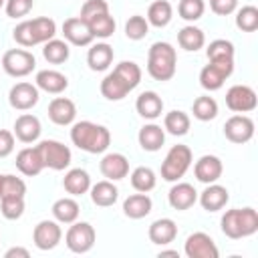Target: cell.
I'll return each mask as SVG.
<instances>
[{
	"mask_svg": "<svg viewBox=\"0 0 258 258\" xmlns=\"http://www.w3.org/2000/svg\"><path fill=\"white\" fill-rule=\"evenodd\" d=\"M71 141L87 153H105L111 145V133L105 125L93 121H79L73 123Z\"/></svg>",
	"mask_w": 258,
	"mask_h": 258,
	"instance_id": "6da1fadb",
	"label": "cell"
},
{
	"mask_svg": "<svg viewBox=\"0 0 258 258\" xmlns=\"http://www.w3.org/2000/svg\"><path fill=\"white\" fill-rule=\"evenodd\" d=\"M54 34H56V24L48 16H38V18H32V20H22L12 30V36H14V40L20 46L44 44L46 40L54 38Z\"/></svg>",
	"mask_w": 258,
	"mask_h": 258,
	"instance_id": "7a4b0ae2",
	"label": "cell"
},
{
	"mask_svg": "<svg viewBox=\"0 0 258 258\" xmlns=\"http://www.w3.org/2000/svg\"><path fill=\"white\" fill-rule=\"evenodd\" d=\"M177 69V52L169 42H153L147 52V73L155 81H169Z\"/></svg>",
	"mask_w": 258,
	"mask_h": 258,
	"instance_id": "3957f363",
	"label": "cell"
},
{
	"mask_svg": "<svg viewBox=\"0 0 258 258\" xmlns=\"http://www.w3.org/2000/svg\"><path fill=\"white\" fill-rule=\"evenodd\" d=\"M222 232L232 238H248L258 232V212L254 208H234L222 216Z\"/></svg>",
	"mask_w": 258,
	"mask_h": 258,
	"instance_id": "277c9868",
	"label": "cell"
},
{
	"mask_svg": "<svg viewBox=\"0 0 258 258\" xmlns=\"http://www.w3.org/2000/svg\"><path fill=\"white\" fill-rule=\"evenodd\" d=\"M191 159H194V155H191V149L187 145H179V143L173 145L167 151L165 159L161 161V177L165 181H177V179H181L185 175V171L189 169Z\"/></svg>",
	"mask_w": 258,
	"mask_h": 258,
	"instance_id": "5b68a950",
	"label": "cell"
},
{
	"mask_svg": "<svg viewBox=\"0 0 258 258\" xmlns=\"http://www.w3.org/2000/svg\"><path fill=\"white\" fill-rule=\"evenodd\" d=\"M36 149L40 153V159H42L44 167H48V169L62 171L71 165V157H73L71 149L64 143L56 141V139H44L36 145Z\"/></svg>",
	"mask_w": 258,
	"mask_h": 258,
	"instance_id": "8992f818",
	"label": "cell"
},
{
	"mask_svg": "<svg viewBox=\"0 0 258 258\" xmlns=\"http://www.w3.org/2000/svg\"><path fill=\"white\" fill-rule=\"evenodd\" d=\"M36 67V58L30 50L24 48H10L4 52L2 56V69L6 71V75L20 79V77H28Z\"/></svg>",
	"mask_w": 258,
	"mask_h": 258,
	"instance_id": "52a82bcc",
	"label": "cell"
},
{
	"mask_svg": "<svg viewBox=\"0 0 258 258\" xmlns=\"http://www.w3.org/2000/svg\"><path fill=\"white\" fill-rule=\"evenodd\" d=\"M95 228L89 222H73L64 234L67 248L75 254H85L95 246Z\"/></svg>",
	"mask_w": 258,
	"mask_h": 258,
	"instance_id": "ba28073f",
	"label": "cell"
},
{
	"mask_svg": "<svg viewBox=\"0 0 258 258\" xmlns=\"http://www.w3.org/2000/svg\"><path fill=\"white\" fill-rule=\"evenodd\" d=\"M234 73V58L226 60H210L202 73H200V85L206 91H218L222 89L224 81Z\"/></svg>",
	"mask_w": 258,
	"mask_h": 258,
	"instance_id": "9c48e42d",
	"label": "cell"
},
{
	"mask_svg": "<svg viewBox=\"0 0 258 258\" xmlns=\"http://www.w3.org/2000/svg\"><path fill=\"white\" fill-rule=\"evenodd\" d=\"M226 105L234 113H250L258 105L256 91L248 85H234L226 93Z\"/></svg>",
	"mask_w": 258,
	"mask_h": 258,
	"instance_id": "30bf717a",
	"label": "cell"
},
{
	"mask_svg": "<svg viewBox=\"0 0 258 258\" xmlns=\"http://www.w3.org/2000/svg\"><path fill=\"white\" fill-rule=\"evenodd\" d=\"M183 252L187 258H218V246L206 232H194L187 236L183 244Z\"/></svg>",
	"mask_w": 258,
	"mask_h": 258,
	"instance_id": "8fae6325",
	"label": "cell"
},
{
	"mask_svg": "<svg viewBox=\"0 0 258 258\" xmlns=\"http://www.w3.org/2000/svg\"><path fill=\"white\" fill-rule=\"evenodd\" d=\"M224 135L232 143H248L254 137V121L244 113L232 115L224 123Z\"/></svg>",
	"mask_w": 258,
	"mask_h": 258,
	"instance_id": "7c38bea8",
	"label": "cell"
},
{
	"mask_svg": "<svg viewBox=\"0 0 258 258\" xmlns=\"http://www.w3.org/2000/svg\"><path fill=\"white\" fill-rule=\"evenodd\" d=\"M38 87L26 81H20L16 85H12L10 93H8V103L12 109L16 111H28L38 103Z\"/></svg>",
	"mask_w": 258,
	"mask_h": 258,
	"instance_id": "4fadbf2b",
	"label": "cell"
},
{
	"mask_svg": "<svg viewBox=\"0 0 258 258\" xmlns=\"http://www.w3.org/2000/svg\"><path fill=\"white\" fill-rule=\"evenodd\" d=\"M62 238V230L58 226L56 220H42L34 226V232H32V240H34V246L38 250H52L58 246Z\"/></svg>",
	"mask_w": 258,
	"mask_h": 258,
	"instance_id": "5bb4252c",
	"label": "cell"
},
{
	"mask_svg": "<svg viewBox=\"0 0 258 258\" xmlns=\"http://www.w3.org/2000/svg\"><path fill=\"white\" fill-rule=\"evenodd\" d=\"M62 36L69 44H75V46H89L93 42L91 28L81 16H73L62 22Z\"/></svg>",
	"mask_w": 258,
	"mask_h": 258,
	"instance_id": "9a60e30c",
	"label": "cell"
},
{
	"mask_svg": "<svg viewBox=\"0 0 258 258\" xmlns=\"http://www.w3.org/2000/svg\"><path fill=\"white\" fill-rule=\"evenodd\" d=\"M99 169L103 173V177L111 179V181H119L123 177H127L129 173V159L123 155V153H105L101 163H99Z\"/></svg>",
	"mask_w": 258,
	"mask_h": 258,
	"instance_id": "2e32d148",
	"label": "cell"
},
{
	"mask_svg": "<svg viewBox=\"0 0 258 258\" xmlns=\"http://www.w3.org/2000/svg\"><path fill=\"white\" fill-rule=\"evenodd\" d=\"M222 171H224V165H222V159L218 155H202L194 165L196 179L202 183L218 181L222 177Z\"/></svg>",
	"mask_w": 258,
	"mask_h": 258,
	"instance_id": "e0dca14e",
	"label": "cell"
},
{
	"mask_svg": "<svg viewBox=\"0 0 258 258\" xmlns=\"http://www.w3.org/2000/svg\"><path fill=\"white\" fill-rule=\"evenodd\" d=\"M77 117V105L67 97H54L48 103V119L54 125H71Z\"/></svg>",
	"mask_w": 258,
	"mask_h": 258,
	"instance_id": "ac0fdd59",
	"label": "cell"
},
{
	"mask_svg": "<svg viewBox=\"0 0 258 258\" xmlns=\"http://www.w3.org/2000/svg\"><path fill=\"white\" fill-rule=\"evenodd\" d=\"M40 131H42V127H40L38 117L30 115V113H22L14 121V137L22 143H34L40 137Z\"/></svg>",
	"mask_w": 258,
	"mask_h": 258,
	"instance_id": "d6986e66",
	"label": "cell"
},
{
	"mask_svg": "<svg viewBox=\"0 0 258 258\" xmlns=\"http://www.w3.org/2000/svg\"><path fill=\"white\" fill-rule=\"evenodd\" d=\"M36 87L44 93H50V95H60L67 87H69V79L67 75L54 71V69H44V71H38L36 73V79H34Z\"/></svg>",
	"mask_w": 258,
	"mask_h": 258,
	"instance_id": "ffe728a7",
	"label": "cell"
},
{
	"mask_svg": "<svg viewBox=\"0 0 258 258\" xmlns=\"http://www.w3.org/2000/svg\"><path fill=\"white\" fill-rule=\"evenodd\" d=\"M167 200H169V206H171L173 210L183 212V210H189V208L198 202V191H196V187H194L191 183L179 181V183H175V185L169 189Z\"/></svg>",
	"mask_w": 258,
	"mask_h": 258,
	"instance_id": "44dd1931",
	"label": "cell"
},
{
	"mask_svg": "<svg viewBox=\"0 0 258 258\" xmlns=\"http://www.w3.org/2000/svg\"><path fill=\"white\" fill-rule=\"evenodd\" d=\"M230 196H228V189L220 183H206V189L200 194V204L206 212H218L222 210L226 204H228Z\"/></svg>",
	"mask_w": 258,
	"mask_h": 258,
	"instance_id": "7402d4cb",
	"label": "cell"
},
{
	"mask_svg": "<svg viewBox=\"0 0 258 258\" xmlns=\"http://www.w3.org/2000/svg\"><path fill=\"white\" fill-rule=\"evenodd\" d=\"M16 167L22 175H28V177L38 175L44 169V163L40 159V153H38L36 145L34 147H24L16 153Z\"/></svg>",
	"mask_w": 258,
	"mask_h": 258,
	"instance_id": "603a6c76",
	"label": "cell"
},
{
	"mask_svg": "<svg viewBox=\"0 0 258 258\" xmlns=\"http://www.w3.org/2000/svg\"><path fill=\"white\" fill-rule=\"evenodd\" d=\"M113 46L107 44V42H97L89 48L87 52V64L91 71L95 73H101V71H107L113 62Z\"/></svg>",
	"mask_w": 258,
	"mask_h": 258,
	"instance_id": "cb8c5ba5",
	"label": "cell"
},
{
	"mask_svg": "<svg viewBox=\"0 0 258 258\" xmlns=\"http://www.w3.org/2000/svg\"><path fill=\"white\" fill-rule=\"evenodd\" d=\"M149 240L157 246H165V244H171L177 236V226L171 218H159L155 220L151 226H149Z\"/></svg>",
	"mask_w": 258,
	"mask_h": 258,
	"instance_id": "d4e9b609",
	"label": "cell"
},
{
	"mask_svg": "<svg viewBox=\"0 0 258 258\" xmlns=\"http://www.w3.org/2000/svg\"><path fill=\"white\" fill-rule=\"evenodd\" d=\"M135 109L143 119H157L163 113V101L155 91H145L137 97L135 101Z\"/></svg>",
	"mask_w": 258,
	"mask_h": 258,
	"instance_id": "484cf974",
	"label": "cell"
},
{
	"mask_svg": "<svg viewBox=\"0 0 258 258\" xmlns=\"http://www.w3.org/2000/svg\"><path fill=\"white\" fill-rule=\"evenodd\" d=\"M153 208V202L147 194L143 191H137V194H131L125 202H123V214L131 220H141L145 218Z\"/></svg>",
	"mask_w": 258,
	"mask_h": 258,
	"instance_id": "4316f807",
	"label": "cell"
},
{
	"mask_svg": "<svg viewBox=\"0 0 258 258\" xmlns=\"http://www.w3.org/2000/svg\"><path fill=\"white\" fill-rule=\"evenodd\" d=\"M62 185L64 189L71 194V196H83L91 189V175L81 169V167H75V169H69L64 173V179H62Z\"/></svg>",
	"mask_w": 258,
	"mask_h": 258,
	"instance_id": "83f0119b",
	"label": "cell"
},
{
	"mask_svg": "<svg viewBox=\"0 0 258 258\" xmlns=\"http://www.w3.org/2000/svg\"><path fill=\"white\" fill-rule=\"evenodd\" d=\"M117 198H119V189L111 179H103V181H97L95 185H91V200L95 206L109 208L117 202Z\"/></svg>",
	"mask_w": 258,
	"mask_h": 258,
	"instance_id": "f1b7e54d",
	"label": "cell"
},
{
	"mask_svg": "<svg viewBox=\"0 0 258 258\" xmlns=\"http://www.w3.org/2000/svg\"><path fill=\"white\" fill-rule=\"evenodd\" d=\"M137 139H139V145L145 151H157L165 143V129H161L155 123H147V125H143L139 129Z\"/></svg>",
	"mask_w": 258,
	"mask_h": 258,
	"instance_id": "f546056e",
	"label": "cell"
},
{
	"mask_svg": "<svg viewBox=\"0 0 258 258\" xmlns=\"http://www.w3.org/2000/svg\"><path fill=\"white\" fill-rule=\"evenodd\" d=\"M145 18H147V22H149L151 26L163 28V26H167V24L171 22V18H173V8H171V4H169L167 0H155V2L149 4Z\"/></svg>",
	"mask_w": 258,
	"mask_h": 258,
	"instance_id": "4dcf8cb0",
	"label": "cell"
},
{
	"mask_svg": "<svg viewBox=\"0 0 258 258\" xmlns=\"http://www.w3.org/2000/svg\"><path fill=\"white\" fill-rule=\"evenodd\" d=\"M177 42H179V46L183 50L196 52V50H200L206 44V34H204L202 28H198L194 24H187V26H183L177 32Z\"/></svg>",
	"mask_w": 258,
	"mask_h": 258,
	"instance_id": "1f68e13d",
	"label": "cell"
},
{
	"mask_svg": "<svg viewBox=\"0 0 258 258\" xmlns=\"http://www.w3.org/2000/svg\"><path fill=\"white\" fill-rule=\"evenodd\" d=\"M79 204L73 198H60L52 204V216L58 224H73L79 218Z\"/></svg>",
	"mask_w": 258,
	"mask_h": 258,
	"instance_id": "d6a6232c",
	"label": "cell"
},
{
	"mask_svg": "<svg viewBox=\"0 0 258 258\" xmlns=\"http://www.w3.org/2000/svg\"><path fill=\"white\" fill-rule=\"evenodd\" d=\"M127 93H131V89L111 71L103 81H101V95L109 101H121Z\"/></svg>",
	"mask_w": 258,
	"mask_h": 258,
	"instance_id": "836d02e7",
	"label": "cell"
},
{
	"mask_svg": "<svg viewBox=\"0 0 258 258\" xmlns=\"http://www.w3.org/2000/svg\"><path fill=\"white\" fill-rule=\"evenodd\" d=\"M189 125H191L189 115L183 113V111H179V109L169 111V113L165 115V119H163V129H165L167 133H171V135H177V137L185 135V133L189 131Z\"/></svg>",
	"mask_w": 258,
	"mask_h": 258,
	"instance_id": "e575fe53",
	"label": "cell"
},
{
	"mask_svg": "<svg viewBox=\"0 0 258 258\" xmlns=\"http://www.w3.org/2000/svg\"><path fill=\"white\" fill-rule=\"evenodd\" d=\"M69 54H71V48H69V42H67V40L50 38V40L44 42L42 56H44L50 64H60V62L69 60Z\"/></svg>",
	"mask_w": 258,
	"mask_h": 258,
	"instance_id": "d590c367",
	"label": "cell"
},
{
	"mask_svg": "<svg viewBox=\"0 0 258 258\" xmlns=\"http://www.w3.org/2000/svg\"><path fill=\"white\" fill-rule=\"evenodd\" d=\"M113 73L133 91L139 83H141V69H139V64L137 62H133V60H121L115 69H113Z\"/></svg>",
	"mask_w": 258,
	"mask_h": 258,
	"instance_id": "8d00e7d4",
	"label": "cell"
},
{
	"mask_svg": "<svg viewBox=\"0 0 258 258\" xmlns=\"http://www.w3.org/2000/svg\"><path fill=\"white\" fill-rule=\"evenodd\" d=\"M155 181H157V177H155V171L151 167L139 165V167H135L131 171V185H133L135 191L147 194V191H151L155 187Z\"/></svg>",
	"mask_w": 258,
	"mask_h": 258,
	"instance_id": "74e56055",
	"label": "cell"
},
{
	"mask_svg": "<svg viewBox=\"0 0 258 258\" xmlns=\"http://www.w3.org/2000/svg\"><path fill=\"white\" fill-rule=\"evenodd\" d=\"M191 113L198 121H212L216 115H218V103L214 97L210 95H202L194 101L191 105Z\"/></svg>",
	"mask_w": 258,
	"mask_h": 258,
	"instance_id": "f35d334b",
	"label": "cell"
},
{
	"mask_svg": "<svg viewBox=\"0 0 258 258\" xmlns=\"http://www.w3.org/2000/svg\"><path fill=\"white\" fill-rule=\"evenodd\" d=\"M87 24H89V28H91L93 38H109V36H113L115 26H117V24H115V18H113L109 12H105V14L97 16V18L89 20Z\"/></svg>",
	"mask_w": 258,
	"mask_h": 258,
	"instance_id": "ab89813d",
	"label": "cell"
},
{
	"mask_svg": "<svg viewBox=\"0 0 258 258\" xmlns=\"http://www.w3.org/2000/svg\"><path fill=\"white\" fill-rule=\"evenodd\" d=\"M236 26L242 32H254L258 28V8L256 6L236 8Z\"/></svg>",
	"mask_w": 258,
	"mask_h": 258,
	"instance_id": "60d3db41",
	"label": "cell"
},
{
	"mask_svg": "<svg viewBox=\"0 0 258 258\" xmlns=\"http://www.w3.org/2000/svg\"><path fill=\"white\" fill-rule=\"evenodd\" d=\"M208 60H226V58H234V44L226 38H216L208 44L206 48Z\"/></svg>",
	"mask_w": 258,
	"mask_h": 258,
	"instance_id": "b9f144b4",
	"label": "cell"
},
{
	"mask_svg": "<svg viewBox=\"0 0 258 258\" xmlns=\"http://www.w3.org/2000/svg\"><path fill=\"white\" fill-rule=\"evenodd\" d=\"M204 12H206L204 0H179V4H177V14L187 22L200 20L204 16Z\"/></svg>",
	"mask_w": 258,
	"mask_h": 258,
	"instance_id": "7bdbcfd3",
	"label": "cell"
},
{
	"mask_svg": "<svg viewBox=\"0 0 258 258\" xmlns=\"http://www.w3.org/2000/svg\"><path fill=\"white\" fill-rule=\"evenodd\" d=\"M147 32H149V22H147V18L141 16V14H133V16H129V20L125 22V34H127V38H131V40H141V38L147 36Z\"/></svg>",
	"mask_w": 258,
	"mask_h": 258,
	"instance_id": "ee69618b",
	"label": "cell"
},
{
	"mask_svg": "<svg viewBox=\"0 0 258 258\" xmlns=\"http://www.w3.org/2000/svg\"><path fill=\"white\" fill-rule=\"evenodd\" d=\"M0 212L6 220H18L24 214V198H18V196L0 198Z\"/></svg>",
	"mask_w": 258,
	"mask_h": 258,
	"instance_id": "f6af8a7d",
	"label": "cell"
},
{
	"mask_svg": "<svg viewBox=\"0 0 258 258\" xmlns=\"http://www.w3.org/2000/svg\"><path fill=\"white\" fill-rule=\"evenodd\" d=\"M24 194H26V183H24L22 177H16L12 173H8V175L2 177V196L0 198H4V196L24 198Z\"/></svg>",
	"mask_w": 258,
	"mask_h": 258,
	"instance_id": "bcb514c9",
	"label": "cell"
},
{
	"mask_svg": "<svg viewBox=\"0 0 258 258\" xmlns=\"http://www.w3.org/2000/svg\"><path fill=\"white\" fill-rule=\"evenodd\" d=\"M105 12H109V2H107V0H87V2L81 6V14H79V16H81L85 22H89V20H93V18L105 14Z\"/></svg>",
	"mask_w": 258,
	"mask_h": 258,
	"instance_id": "7dc6e473",
	"label": "cell"
},
{
	"mask_svg": "<svg viewBox=\"0 0 258 258\" xmlns=\"http://www.w3.org/2000/svg\"><path fill=\"white\" fill-rule=\"evenodd\" d=\"M32 0H6L4 8L10 18H22L32 10Z\"/></svg>",
	"mask_w": 258,
	"mask_h": 258,
	"instance_id": "c3c4849f",
	"label": "cell"
},
{
	"mask_svg": "<svg viewBox=\"0 0 258 258\" xmlns=\"http://www.w3.org/2000/svg\"><path fill=\"white\" fill-rule=\"evenodd\" d=\"M210 8L218 16H228V14L236 12L238 0H210Z\"/></svg>",
	"mask_w": 258,
	"mask_h": 258,
	"instance_id": "681fc988",
	"label": "cell"
},
{
	"mask_svg": "<svg viewBox=\"0 0 258 258\" xmlns=\"http://www.w3.org/2000/svg\"><path fill=\"white\" fill-rule=\"evenodd\" d=\"M14 151V133L0 129V157H8Z\"/></svg>",
	"mask_w": 258,
	"mask_h": 258,
	"instance_id": "f907efd6",
	"label": "cell"
},
{
	"mask_svg": "<svg viewBox=\"0 0 258 258\" xmlns=\"http://www.w3.org/2000/svg\"><path fill=\"white\" fill-rule=\"evenodd\" d=\"M28 256H30V252L22 246H14V248H8L4 252V258H28Z\"/></svg>",
	"mask_w": 258,
	"mask_h": 258,
	"instance_id": "816d5d0a",
	"label": "cell"
},
{
	"mask_svg": "<svg viewBox=\"0 0 258 258\" xmlns=\"http://www.w3.org/2000/svg\"><path fill=\"white\" fill-rule=\"evenodd\" d=\"M161 256H175V258H179L177 250H161V252H159V258H161Z\"/></svg>",
	"mask_w": 258,
	"mask_h": 258,
	"instance_id": "f5cc1de1",
	"label": "cell"
},
{
	"mask_svg": "<svg viewBox=\"0 0 258 258\" xmlns=\"http://www.w3.org/2000/svg\"><path fill=\"white\" fill-rule=\"evenodd\" d=\"M2 177H4V175L0 173V196H2Z\"/></svg>",
	"mask_w": 258,
	"mask_h": 258,
	"instance_id": "db71d44e",
	"label": "cell"
},
{
	"mask_svg": "<svg viewBox=\"0 0 258 258\" xmlns=\"http://www.w3.org/2000/svg\"><path fill=\"white\" fill-rule=\"evenodd\" d=\"M4 4H6V0H0V8H2V6H4Z\"/></svg>",
	"mask_w": 258,
	"mask_h": 258,
	"instance_id": "11a10c76",
	"label": "cell"
}]
</instances>
